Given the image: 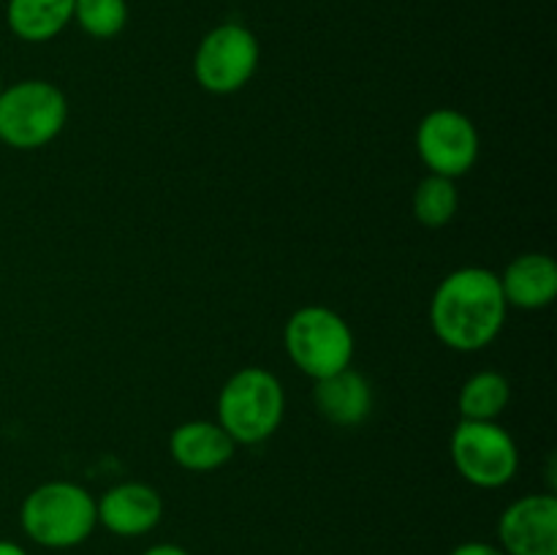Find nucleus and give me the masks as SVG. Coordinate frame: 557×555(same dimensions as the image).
Wrapping results in <instances>:
<instances>
[{"label": "nucleus", "mask_w": 557, "mask_h": 555, "mask_svg": "<svg viewBox=\"0 0 557 555\" xmlns=\"http://www.w3.org/2000/svg\"><path fill=\"white\" fill-rule=\"evenodd\" d=\"M74 20L92 38H114L128 22L125 0H74Z\"/></svg>", "instance_id": "17"}, {"label": "nucleus", "mask_w": 557, "mask_h": 555, "mask_svg": "<svg viewBox=\"0 0 557 555\" xmlns=\"http://www.w3.org/2000/svg\"><path fill=\"white\" fill-rule=\"evenodd\" d=\"M511 400V384L498 370H479L462 384L457 406L462 419L473 422H498Z\"/></svg>", "instance_id": "15"}, {"label": "nucleus", "mask_w": 557, "mask_h": 555, "mask_svg": "<svg viewBox=\"0 0 557 555\" xmlns=\"http://www.w3.org/2000/svg\"><path fill=\"white\" fill-rule=\"evenodd\" d=\"M286 414V392L267 368L237 370L218 395V424L234 444H261L281 428Z\"/></svg>", "instance_id": "3"}, {"label": "nucleus", "mask_w": 557, "mask_h": 555, "mask_svg": "<svg viewBox=\"0 0 557 555\" xmlns=\"http://www.w3.org/2000/svg\"><path fill=\"white\" fill-rule=\"evenodd\" d=\"M449 455L457 473L473 488L498 490L517 477L520 449L498 422L460 419L449 441Z\"/></svg>", "instance_id": "6"}, {"label": "nucleus", "mask_w": 557, "mask_h": 555, "mask_svg": "<svg viewBox=\"0 0 557 555\" xmlns=\"http://www.w3.org/2000/svg\"><path fill=\"white\" fill-rule=\"evenodd\" d=\"M283 343H286L288 359L313 381L351 368V326L341 313L324 305H305L294 310L283 330Z\"/></svg>", "instance_id": "5"}, {"label": "nucleus", "mask_w": 557, "mask_h": 555, "mask_svg": "<svg viewBox=\"0 0 557 555\" xmlns=\"http://www.w3.org/2000/svg\"><path fill=\"white\" fill-rule=\"evenodd\" d=\"M506 555H557V498L533 493L511 501L498 520Z\"/></svg>", "instance_id": "9"}, {"label": "nucleus", "mask_w": 557, "mask_h": 555, "mask_svg": "<svg viewBox=\"0 0 557 555\" xmlns=\"http://www.w3.org/2000/svg\"><path fill=\"white\" fill-rule=\"evenodd\" d=\"M417 152L430 174L457 180L473 169L479 158V131L468 114L457 109H433L417 128Z\"/></svg>", "instance_id": "8"}, {"label": "nucleus", "mask_w": 557, "mask_h": 555, "mask_svg": "<svg viewBox=\"0 0 557 555\" xmlns=\"http://www.w3.org/2000/svg\"><path fill=\"white\" fill-rule=\"evenodd\" d=\"M500 281L487 267H460L449 272L430 299L435 337L455 351H482L500 335L506 321Z\"/></svg>", "instance_id": "1"}, {"label": "nucleus", "mask_w": 557, "mask_h": 555, "mask_svg": "<svg viewBox=\"0 0 557 555\" xmlns=\"http://www.w3.org/2000/svg\"><path fill=\"white\" fill-rule=\"evenodd\" d=\"M0 92H3V79H0Z\"/></svg>", "instance_id": "21"}, {"label": "nucleus", "mask_w": 557, "mask_h": 555, "mask_svg": "<svg viewBox=\"0 0 557 555\" xmlns=\"http://www.w3.org/2000/svg\"><path fill=\"white\" fill-rule=\"evenodd\" d=\"M0 555H27L25 547H20L16 542H9V539H0Z\"/></svg>", "instance_id": "20"}, {"label": "nucleus", "mask_w": 557, "mask_h": 555, "mask_svg": "<svg viewBox=\"0 0 557 555\" xmlns=\"http://www.w3.org/2000/svg\"><path fill=\"white\" fill-rule=\"evenodd\" d=\"M259 69V38L239 22H223L199 41L194 76L207 92L228 96L253 79Z\"/></svg>", "instance_id": "7"}, {"label": "nucleus", "mask_w": 557, "mask_h": 555, "mask_svg": "<svg viewBox=\"0 0 557 555\" xmlns=\"http://www.w3.org/2000/svg\"><path fill=\"white\" fill-rule=\"evenodd\" d=\"M141 555H190V553L185 547H180V544L163 542V544H152V547H147Z\"/></svg>", "instance_id": "19"}, {"label": "nucleus", "mask_w": 557, "mask_h": 555, "mask_svg": "<svg viewBox=\"0 0 557 555\" xmlns=\"http://www.w3.org/2000/svg\"><path fill=\"white\" fill-rule=\"evenodd\" d=\"M74 20V0H9L5 22L27 44L52 41Z\"/></svg>", "instance_id": "14"}, {"label": "nucleus", "mask_w": 557, "mask_h": 555, "mask_svg": "<svg viewBox=\"0 0 557 555\" xmlns=\"http://www.w3.org/2000/svg\"><path fill=\"white\" fill-rule=\"evenodd\" d=\"M457 207H460V194L455 180L449 177L428 174L413 190V215L428 229L446 226L457 215Z\"/></svg>", "instance_id": "16"}, {"label": "nucleus", "mask_w": 557, "mask_h": 555, "mask_svg": "<svg viewBox=\"0 0 557 555\" xmlns=\"http://www.w3.org/2000/svg\"><path fill=\"white\" fill-rule=\"evenodd\" d=\"M449 555H506V553L498 547V544L479 542V539H473V542L457 544Z\"/></svg>", "instance_id": "18"}, {"label": "nucleus", "mask_w": 557, "mask_h": 555, "mask_svg": "<svg viewBox=\"0 0 557 555\" xmlns=\"http://www.w3.org/2000/svg\"><path fill=\"white\" fill-rule=\"evenodd\" d=\"M506 305L542 310L557 297V264L549 254H522L498 275Z\"/></svg>", "instance_id": "13"}, {"label": "nucleus", "mask_w": 557, "mask_h": 555, "mask_svg": "<svg viewBox=\"0 0 557 555\" xmlns=\"http://www.w3.org/2000/svg\"><path fill=\"white\" fill-rule=\"evenodd\" d=\"M234 449L237 444L232 435L210 419H190V422L177 424L169 435V452L174 462L194 473L218 471L232 460Z\"/></svg>", "instance_id": "11"}, {"label": "nucleus", "mask_w": 557, "mask_h": 555, "mask_svg": "<svg viewBox=\"0 0 557 555\" xmlns=\"http://www.w3.org/2000/svg\"><path fill=\"white\" fill-rule=\"evenodd\" d=\"M313 403L321 417L337 428H359L373 411V386L354 368L315 379Z\"/></svg>", "instance_id": "12"}, {"label": "nucleus", "mask_w": 557, "mask_h": 555, "mask_svg": "<svg viewBox=\"0 0 557 555\" xmlns=\"http://www.w3.org/2000/svg\"><path fill=\"white\" fill-rule=\"evenodd\" d=\"M20 522L22 531L41 547H76L96 531V498L76 482H44L22 501Z\"/></svg>", "instance_id": "2"}, {"label": "nucleus", "mask_w": 557, "mask_h": 555, "mask_svg": "<svg viewBox=\"0 0 557 555\" xmlns=\"http://www.w3.org/2000/svg\"><path fill=\"white\" fill-rule=\"evenodd\" d=\"M69 120L63 90L47 79H22L0 92V141L14 150H38L58 139Z\"/></svg>", "instance_id": "4"}, {"label": "nucleus", "mask_w": 557, "mask_h": 555, "mask_svg": "<svg viewBox=\"0 0 557 555\" xmlns=\"http://www.w3.org/2000/svg\"><path fill=\"white\" fill-rule=\"evenodd\" d=\"M98 522L114 536H145L161 522L163 498L145 482H123L109 488L96 501Z\"/></svg>", "instance_id": "10"}]
</instances>
